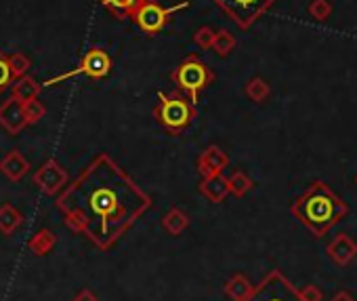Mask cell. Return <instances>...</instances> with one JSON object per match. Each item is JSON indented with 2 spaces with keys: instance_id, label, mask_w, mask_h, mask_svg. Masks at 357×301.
Masks as SVG:
<instances>
[{
  "instance_id": "6da1fadb",
  "label": "cell",
  "mask_w": 357,
  "mask_h": 301,
  "mask_svg": "<svg viewBox=\"0 0 357 301\" xmlns=\"http://www.w3.org/2000/svg\"><path fill=\"white\" fill-rule=\"evenodd\" d=\"M59 207L68 228L109 247L149 207V198L107 156H97L59 198Z\"/></svg>"
},
{
  "instance_id": "7a4b0ae2",
  "label": "cell",
  "mask_w": 357,
  "mask_h": 301,
  "mask_svg": "<svg viewBox=\"0 0 357 301\" xmlns=\"http://www.w3.org/2000/svg\"><path fill=\"white\" fill-rule=\"evenodd\" d=\"M347 213V205L324 182H313L292 203V215L317 238L326 236Z\"/></svg>"
},
{
  "instance_id": "3957f363",
  "label": "cell",
  "mask_w": 357,
  "mask_h": 301,
  "mask_svg": "<svg viewBox=\"0 0 357 301\" xmlns=\"http://www.w3.org/2000/svg\"><path fill=\"white\" fill-rule=\"evenodd\" d=\"M153 116L160 120V124L170 131L172 135H178L185 131L192 120L196 118V103L190 101L188 95L183 93H158V105L153 108Z\"/></svg>"
},
{
  "instance_id": "277c9868",
  "label": "cell",
  "mask_w": 357,
  "mask_h": 301,
  "mask_svg": "<svg viewBox=\"0 0 357 301\" xmlns=\"http://www.w3.org/2000/svg\"><path fill=\"white\" fill-rule=\"evenodd\" d=\"M170 80L174 82L176 91L190 97L192 103H198L200 93L213 85L215 72L208 64H204L198 55H188L170 72Z\"/></svg>"
},
{
  "instance_id": "5b68a950",
  "label": "cell",
  "mask_w": 357,
  "mask_h": 301,
  "mask_svg": "<svg viewBox=\"0 0 357 301\" xmlns=\"http://www.w3.org/2000/svg\"><path fill=\"white\" fill-rule=\"evenodd\" d=\"M109 72H112V57H109V53L105 49H101V47H93V49H89L84 53V57L80 59L78 68L68 70V72H63V74H59L55 78H49V80L40 82V87L43 89L45 87H55V85H61L63 80L76 78V76H86V78H93V80H103V78L109 76Z\"/></svg>"
},
{
  "instance_id": "8992f818",
  "label": "cell",
  "mask_w": 357,
  "mask_h": 301,
  "mask_svg": "<svg viewBox=\"0 0 357 301\" xmlns=\"http://www.w3.org/2000/svg\"><path fill=\"white\" fill-rule=\"evenodd\" d=\"M188 7H190L188 0H183V3H178L174 7H162L158 0H145V3L137 9V13L132 15V22L143 34L155 36L170 24L174 13L183 11Z\"/></svg>"
},
{
  "instance_id": "52a82bcc",
  "label": "cell",
  "mask_w": 357,
  "mask_h": 301,
  "mask_svg": "<svg viewBox=\"0 0 357 301\" xmlns=\"http://www.w3.org/2000/svg\"><path fill=\"white\" fill-rule=\"evenodd\" d=\"M213 3L240 28H250L275 0H213Z\"/></svg>"
},
{
  "instance_id": "ba28073f",
  "label": "cell",
  "mask_w": 357,
  "mask_h": 301,
  "mask_svg": "<svg viewBox=\"0 0 357 301\" xmlns=\"http://www.w3.org/2000/svg\"><path fill=\"white\" fill-rule=\"evenodd\" d=\"M246 301H301V297L280 272H271L257 288H252Z\"/></svg>"
},
{
  "instance_id": "9c48e42d",
  "label": "cell",
  "mask_w": 357,
  "mask_h": 301,
  "mask_svg": "<svg viewBox=\"0 0 357 301\" xmlns=\"http://www.w3.org/2000/svg\"><path fill=\"white\" fill-rule=\"evenodd\" d=\"M68 171L57 163V161H47L36 173H34V177H32V184L40 190V192H45V194H49V196H53V194H57L63 186H68Z\"/></svg>"
},
{
  "instance_id": "30bf717a",
  "label": "cell",
  "mask_w": 357,
  "mask_h": 301,
  "mask_svg": "<svg viewBox=\"0 0 357 301\" xmlns=\"http://www.w3.org/2000/svg\"><path fill=\"white\" fill-rule=\"evenodd\" d=\"M0 126L9 131L11 135H20V131H24L28 126L26 114H24V103H20L13 97L0 103Z\"/></svg>"
},
{
  "instance_id": "8fae6325",
  "label": "cell",
  "mask_w": 357,
  "mask_h": 301,
  "mask_svg": "<svg viewBox=\"0 0 357 301\" xmlns=\"http://www.w3.org/2000/svg\"><path fill=\"white\" fill-rule=\"evenodd\" d=\"M227 165H229V156L219 145H208L198 156V171L202 177L219 175L223 173V169H227Z\"/></svg>"
},
{
  "instance_id": "7c38bea8",
  "label": "cell",
  "mask_w": 357,
  "mask_h": 301,
  "mask_svg": "<svg viewBox=\"0 0 357 301\" xmlns=\"http://www.w3.org/2000/svg\"><path fill=\"white\" fill-rule=\"evenodd\" d=\"M328 255L334 259L338 265H347L357 257V242L349 234H338L330 244H328Z\"/></svg>"
},
{
  "instance_id": "4fadbf2b",
  "label": "cell",
  "mask_w": 357,
  "mask_h": 301,
  "mask_svg": "<svg viewBox=\"0 0 357 301\" xmlns=\"http://www.w3.org/2000/svg\"><path fill=\"white\" fill-rule=\"evenodd\" d=\"M28 171H30V163L20 149H11V152L0 161V173L7 175L11 182L24 179L28 175Z\"/></svg>"
},
{
  "instance_id": "5bb4252c",
  "label": "cell",
  "mask_w": 357,
  "mask_h": 301,
  "mask_svg": "<svg viewBox=\"0 0 357 301\" xmlns=\"http://www.w3.org/2000/svg\"><path fill=\"white\" fill-rule=\"evenodd\" d=\"M200 194L206 196L211 203L219 205L229 196V186H227V177L219 175H211V177H202L200 184Z\"/></svg>"
},
{
  "instance_id": "9a60e30c",
  "label": "cell",
  "mask_w": 357,
  "mask_h": 301,
  "mask_svg": "<svg viewBox=\"0 0 357 301\" xmlns=\"http://www.w3.org/2000/svg\"><path fill=\"white\" fill-rule=\"evenodd\" d=\"M145 3V0H99V5L103 9L109 11L112 17L124 22V20H132V15L137 13V9Z\"/></svg>"
},
{
  "instance_id": "2e32d148",
  "label": "cell",
  "mask_w": 357,
  "mask_h": 301,
  "mask_svg": "<svg viewBox=\"0 0 357 301\" xmlns=\"http://www.w3.org/2000/svg\"><path fill=\"white\" fill-rule=\"evenodd\" d=\"M43 91L40 82H36V78L24 74L20 76L13 85H11V97L17 99L20 103H26V101H32L38 97V93Z\"/></svg>"
},
{
  "instance_id": "e0dca14e",
  "label": "cell",
  "mask_w": 357,
  "mask_h": 301,
  "mask_svg": "<svg viewBox=\"0 0 357 301\" xmlns=\"http://www.w3.org/2000/svg\"><path fill=\"white\" fill-rule=\"evenodd\" d=\"M190 226V217L188 213H183L181 209H170L164 219H162V228L170 234V236H178L181 232H185Z\"/></svg>"
},
{
  "instance_id": "ac0fdd59",
  "label": "cell",
  "mask_w": 357,
  "mask_h": 301,
  "mask_svg": "<svg viewBox=\"0 0 357 301\" xmlns=\"http://www.w3.org/2000/svg\"><path fill=\"white\" fill-rule=\"evenodd\" d=\"M22 221H24V217L13 205L7 203V205L0 207V232H3L5 236H11L22 226Z\"/></svg>"
},
{
  "instance_id": "d6986e66",
  "label": "cell",
  "mask_w": 357,
  "mask_h": 301,
  "mask_svg": "<svg viewBox=\"0 0 357 301\" xmlns=\"http://www.w3.org/2000/svg\"><path fill=\"white\" fill-rule=\"evenodd\" d=\"M55 244H57L55 232H51V230L45 228V230H40L38 234L32 236V240H30V251H32L34 255L43 257V255H49V253L53 251Z\"/></svg>"
},
{
  "instance_id": "ffe728a7",
  "label": "cell",
  "mask_w": 357,
  "mask_h": 301,
  "mask_svg": "<svg viewBox=\"0 0 357 301\" xmlns=\"http://www.w3.org/2000/svg\"><path fill=\"white\" fill-rule=\"evenodd\" d=\"M252 284H250V280L246 278V276H242V274H236L227 284H225V293L234 299V301H246L248 297H250V293H252Z\"/></svg>"
},
{
  "instance_id": "44dd1931",
  "label": "cell",
  "mask_w": 357,
  "mask_h": 301,
  "mask_svg": "<svg viewBox=\"0 0 357 301\" xmlns=\"http://www.w3.org/2000/svg\"><path fill=\"white\" fill-rule=\"evenodd\" d=\"M244 93L248 99H252L255 103H263L269 95H271V87L267 85V80H263L261 76H255L246 82Z\"/></svg>"
},
{
  "instance_id": "7402d4cb",
  "label": "cell",
  "mask_w": 357,
  "mask_h": 301,
  "mask_svg": "<svg viewBox=\"0 0 357 301\" xmlns=\"http://www.w3.org/2000/svg\"><path fill=\"white\" fill-rule=\"evenodd\" d=\"M227 186H229V194L242 198V196H246V194L252 190L255 184H252V179H250L244 171H234V173L227 177Z\"/></svg>"
},
{
  "instance_id": "603a6c76",
  "label": "cell",
  "mask_w": 357,
  "mask_h": 301,
  "mask_svg": "<svg viewBox=\"0 0 357 301\" xmlns=\"http://www.w3.org/2000/svg\"><path fill=\"white\" fill-rule=\"evenodd\" d=\"M211 49H213L219 57H227V55L236 49V36H234L229 30H217Z\"/></svg>"
},
{
  "instance_id": "cb8c5ba5",
  "label": "cell",
  "mask_w": 357,
  "mask_h": 301,
  "mask_svg": "<svg viewBox=\"0 0 357 301\" xmlns=\"http://www.w3.org/2000/svg\"><path fill=\"white\" fill-rule=\"evenodd\" d=\"M7 59H9V66H11V72L15 76V80L24 74H28V70L32 68V61L26 53L22 51H15V53H7Z\"/></svg>"
},
{
  "instance_id": "d4e9b609",
  "label": "cell",
  "mask_w": 357,
  "mask_h": 301,
  "mask_svg": "<svg viewBox=\"0 0 357 301\" xmlns=\"http://www.w3.org/2000/svg\"><path fill=\"white\" fill-rule=\"evenodd\" d=\"M24 114H26V122H28V126H30V124H36L40 118H45V114H47V105L36 97V99H32V101H26V103H24Z\"/></svg>"
},
{
  "instance_id": "484cf974",
  "label": "cell",
  "mask_w": 357,
  "mask_h": 301,
  "mask_svg": "<svg viewBox=\"0 0 357 301\" xmlns=\"http://www.w3.org/2000/svg\"><path fill=\"white\" fill-rule=\"evenodd\" d=\"M13 82H15V76H13V72H11L7 53H5V51H0V95L7 93V91L11 89Z\"/></svg>"
},
{
  "instance_id": "4316f807",
  "label": "cell",
  "mask_w": 357,
  "mask_h": 301,
  "mask_svg": "<svg viewBox=\"0 0 357 301\" xmlns=\"http://www.w3.org/2000/svg\"><path fill=\"white\" fill-rule=\"evenodd\" d=\"M215 32L217 30H213L211 26H202V28H198L196 30V34H194V43H196V47H200V49H211L213 47V41H215Z\"/></svg>"
},
{
  "instance_id": "83f0119b",
  "label": "cell",
  "mask_w": 357,
  "mask_h": 301,
  "mask_svg": "<svg viewBox=\"0 0 357 301\" xmlns=\"http://www.w3.org/2000/svg\"><path fill=\"white\" fill-rule=\"evenodd\" d=\"M309 13H311V17H315L317 22H324V20L330 17L332 5L328 3V0H313V3L309 5Z\"/></svg>"
},
{
  "instance_id": "f1b7e54d",
  "label": "cell",
  "mask_w": 357,
  "mask_h": 301,
  "mask_svg": "<svg viewBox=\"0 0 357 301\" xmlns=\"http://www.w3.org/2000/svg\"><path fill=\"white\" fill-rule=\"evenodd\" d=\"M298 297H301V301H321L324 293L315 284H305L303 288H298Z\"/></svg>"
},
{
  "instance_id": "f546056e",
  "label": "cell",
  "mask_w": 357,
  "mask_h": 301,
  "mask_svg": "<svg viewBox=\"0 0 357 301\" xmlns=\"http://www.w3.org/2000/svg\"><path fill=\"white\" fill-rule=\"evenodd\" d=\"M74 301H99V299H97V295H95L91 288H82V291L74 297Z\"/></svg>"
},
{
  "instance_id": "4dcf8cb0",
  "label": "cell",
  "mask_w": 357,
  "mask_h": 301,
  "mask_svg": "<svg viewBox=\"0 0 357 301\" xmlns=\"http://www.w3.org/2000/svg\"><path fill=\"white\" fill-rule=\"evenodd\" d=\"M332 301H355V299H353V295H351L349 291H338V293L332 297Z\"/></svg>"
},
{
  "instance_id": "1f68e13d",
  "label": "cell",
  "mask_w": 357,
  "mask_h": 301,
  "mask_svg": "<svg viewBox=\"0 0 357 301\" xmlns=\"http://www.w3.org/2000/svg\"><path fill=\"white\" fill-rule=\"evenodd\" d=\"M355 184H357V177H355Z\"/></svg>"
}]
</instances>
